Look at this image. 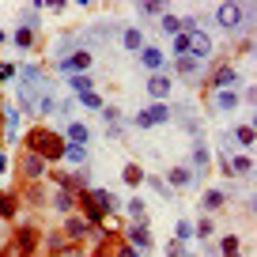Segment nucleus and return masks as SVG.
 <instances>
[{
	"label": "nucleus",
	"instance_id": "nucleus-1",
	"mask_svg": "<svg viewBox=\"0 0 257 257\" xmlns=\"http://www.w3.org/2000/svg\"><path fill=\"white\" fill-rule=\"evenodd\" d=\"M23 144H27L23 152L38 155L46 167H49V163H61V159H64V137H61V133H49L46 125H34L31 133L23 137Z\"/></svg>",
	"mask_w": 257,
	"mask_h": 257
},
{
	"label": "nucleus",
	"instance_id": "nucleus-2",
	"mask_svg": "<svg viewBox=\"0 0 257 257\" xmlns=\"http://www.w3.org/2000/svg\"><path fill=\"white\" fill-rule=\"evenodd\" d=\"M76 204L83 208V219H87L91 227H98L110 212H117V197H113V189H98V185H91V189L76 193Z\"/></svg>",
	"mask_w": 257,
	"mask_h": 257
},
{
	"label": "nucleus",
	"instance_id": "nucleus-3",
	"mask_svg": "<svg viewBox=\"0 0 257 257\" xmlns=\"http://www.w3.org/2000/svg\"><path fill=\"white\" fill-rule=\"evenodd\" d=\"M249 19H253V8H249V4H219V8H216V23L223 27L227 34L246 31Z\"/></svg>",
	"mask_w": 257,
	"mask_h": 257
},
{
	"label": "nucleus",
	"instance_id": "nucleus-4",
	"mask_svg": "<svg viewBox=\"0 0 257 257\" xmlns=\"http://www.w3.org/2000/svg\"><path fill=\"white\" fill-rule=\"evenodd\" d=\"M38 238H42V231H38V227L19 223V231L12 234V249H16L19 257H34V249H38Z\"/></svg>",
	"mask_w": 257,
	"mask_h": 257
},
{
	"label": "nucleus",
	"instance_id": "nucleus-5",
	"mask_svg": "<svg viewBox=\"0 0 257 257\" xmlns=\"http://www.w3.org/2000/svg\"><path fill=\"white\" fill-rule=\"evenodd\" d=\"M170 117H174V113H170V102H155V106H148V110H140L137 117H133V125L137 128H155V125H167Z\"/></svg>",
	"mask_w": 257,
	"mask_h": 257
},
{
	"label": "nucleus",
	"instance_id": "nucleus-6",
	"mask_svg": "<svg viewBox=\"0 0 257 257\" xmlns=\"http://www.w3.org/2000/svg\"><path fill=\"white\" fill-rule=\"evenodd\" d=\"M61 234L68 238V246H83V242L91 238V223L83 216H64V227H61Z\"/></svg>",
	"mask_w": 257,
	"mask_h": 257
},
{
	"label": "nucleus",
	"instance_id": "nucleus-7",
	"mask_svg": "<svg viewBox=\"0 0 257 257\" xmlns=\"http://www.w3.org/2000/svg\"><path fill=\"white\" fill-rule=\"evenodd\" d=\"M125 246H133L137 253H148V249L155 246V242H152V231H148V219H140V223H128V231H125Z\"/></svg>",
	"mask_w": 257,
	"mask_h": 257
},
{
	"label": "nucleus",
	"instance_id": "nucleus-8",
	"mask_svg": "<svg viewBox=\"0 0 257 257\" xmlns=\"http://www.w3.org/2000/svg\"><path fill=\"white\" fill-rule=\"evenodd\" d=\"M16 167H19V174H23L27 182H42V178L49 174V167H46V163L38 159V155H31V152H19Z\"/></svg>",
	"mask_w": 257,
	"mask_h": 257
},
{
	"label": "nucleus",
	"instance_id": "nucleus-9",
	"mask_svg": "<svg viewBox=\"0 0 257 257\" xmlns=\"http://www.w3.org/2000/svg\"><path fill=\"white\" fill-rule=\"evenodd\" d=\"M234 83H238V72H234L231 64H219L208 80V91H234Z\"/></svg>",
	"mask_w": 257,
	"mask_h": 257
},
{
	"label": "nucleus",
	"instance_id": "nucleus-10",
	"mask_svg": "<svg viewBox=\"0 0 257 257\" xmlns=\"http://www.w3.org/2000/svg\"><path fill=\"white\" fill-rule=\"evenodd\" d=\"M91 57H95V53H87V49H76V53H68L61 64H57V68H61V72H68V76L87 72V68H91Z\"/></svg>",
	"mask_w": 257,
	"mask_h": 257
},
{
	"label": "nucleus",
	"instance_id": "nucleus-11",
	"mask_svg": "<svg viewBox=\"0 0 257 257\" xmlns=\"http://www.w3.org/2000/svg\"><path fill=\"white\" fill-rule=\"evenodd\" d=\"M189 57H193V61H201V64L212 57V38L204 31H193L189 34Z\"/></svg>",
	"mask_w": 257,
	"mask_h": 257
},
{
	"label": "nucleus",
	"instance_id": "nucleus-12",
	"mask_svg": "<svg viewBox=\"0 0 257 257\" xmlns=\"http://www.w3.org/2000/svg\"><path fill=\"white\" fill-rule=\"evenodd\" d=\"M38 249L42 253H49V257H57V253H64V249H68V238H64L61 231H46L38 238Z\"/></svg>",
	"mask_w": 257,
	"mask_h": 257
},
{
	"label": "nucleus",
	"instance_id": "nucleus-13",
	"mask_svg": "<svg viewBox=\"0 0 257 257\" xmlns=\"http://www.w3.org/2000/svg\"><path fill=\"white\" fill-rule=\"evenodd\" d=\"M49 208H53L57 216H72V208H76V193H68V189L49 193Z\"/></svg>",
	"mask_w": 257,
	"mask_h": 257
},
{
	"label": "nucleus",
	"instance_id": "nucleus-14",
	"mask_svg": "<svg viewBox=\"0 0 257 257\" xmlns=\"http://www.w3.org/2000/svg\"><path fill=\"white\" fill-rule=\"evenodd\" d=\"M148 95H152L155 102H167V98H170V76L167 72H155L152 80H148Z\"/></svg>",
	"mask_w": 257,
	"mask_h": 257
},
{
	"label": "nucleus",
	"instance_id": "nucleus-15",
	"mask_svg": "<svg viewBox=\"0 0 257 257\" xmlns=\"http://www.w3.org/2000/svg\"><path fill=\"white\" fill-rule=\"evenodd\" d=\"M19 201H27L31 208H42V204H49V193H46V185H42V182H27V189H23Z\"/></svg>",
	"mask_w": 257,
	"mask_h": 257
},
{
	"label": "nucleus",
	"instance_id": "nucleus-16",
	"mask_svg": "<svg viewBox=\"0 0 257 257\" xmlns=\"http://www.w3.org/2000/svg\"><path fill=\"white\" fill-rule=\"evenodd\" d=\"M140 64H144L148 72H163V64H167V57H163V49H155V46H144L140 49Z\"/></svg>",
	"mask_w": 257,
	"mask_h": 257
},
{
	"label": "nucleus",
	"instance_id": "nucleus-17",
	"mask_svg": "<svg viewBox=\"0 0 257 257\" xmlns=\"http://www.w3.org/2000/svg\"><path fill=\"white\" fill-rule=\"evenodd\" d=\"M91 140V128L83 125V121H68V128H64V144H87Z\"/></svg>",
	"mask_w": 257,
	"mask_h": 257
},
{
	"label": "nucleus",
	"instance_id": "nucleus-18",
	"mask_svg": "<svg viewBox=\"0 0 257 257\" xmlns=\"http://www.w3.org/2000/svg\"><path fill=\"white\" fill-rule=\"evenodd\" d=\"M238 102H242V98H238V91H212V106H216L219 113H231Z\"/></svg>",
	"mask_w": 257,
	"mask_h": 257
},
{
	"label": "nucleus",
	"instance_id": "nucleus-19",
	"mask_svg": "<svg viewBox=\"0 0 257 257\" xmlns=\"http://www.w3.org/2000/svg\"><path fill=\"white\" fill-rule=\"evenodd\" d=\"M227 170L238 174V178H249L253 174V159H249V155H227Z\"/></svg>",
	"mask_w": 257,
	"mask_h": 257
},
{
	"label": "nucleus",
	"instance_id": "nucleus-20",
	"mask_svg": "<svg viewBox=\"0 0 257 257\" xmlns=\"http://www.w3.org/2000/svg\"><path fill=\"white\" fill-rule=\"evenodd\" d=\"M68 87H72V95H87V91H95V76L76 72V76H68Z\"/></svg>",
	"mask_w": 257,
	"mask_h": 257
},
{
	"label": "nucleus",
	"instance_id": "nucleus-21",
	"mask_svg": "<svg viewBox=\"0 0 257 257\" xmlns=\"http://www.w3.org/2000/svg\"><path fill=\"white\" fill-rule=\"evenodd\" d=\"M121 46L133 49V53L144 49V31H140V27H125V31H121Z\"/></svg>",
	"mask_w": 257,
	"mask_h": 257
},
{
	"label": "nucleus",
	"instance_id": "nucleus-22",
	"mask_svg": "<svg viewBox=\"0 0 257 257\" xmlns=\"http://www.w3.org/2000/svg\"><path fill=\"white\" fill-rule=\"evenodd\" d=\"M189 185H193L189 167H170V189H189Z\"/></svg>",
	"mask_w": 257,
	"mask_h": 257
},
{
	"label": "nucleus",
	"instance_id": "nucleus-23",
	"mask_svg": "<svg viewBox=\"0 0 257 257\" xmlns=\"http://www.w3.org/2000/svg\"><path fill=\"white\" fill-rule=\"evenodd\" d=\"M174 72L182 76V80H193V76L201 72V61H193V57H178V61H174Z\"/></svg>",
	"mask_w": 257,
	"mask_h": 257
},
{
	"label": "nucleus",
	"instance_id": "nucleus-24",
	"mask_svg": "<svg viewBox=\"0 0 257 257\" xmlns=\"http://www.w3.org/2000/svg\"><path fill=\"white\" fill-rule=\"evenodd\" d=\"M189 163H193L189 170H201V174H208V163H212L208 148H204V144H197V148H193V155H189Z\"/></svg>",
	"mask_w": 257,
	"mask_h": 257
},
{
	"label": "nucleus",
	"instance_id": "nucleus-25",
	"mask_svg": "<svg viewBox=\"0 0 257 257\" xmlns=\"http://www.w3.org/2000/svg\"><path fill=\"white\" fill-rule=\"evenodd\" d=\"M223 204H227V193H223V189H208V193H204V204H201V208H204V212H219Z\"/></svg>",
	"mask_w": 257,
	"mask_h": 257
},
{
	"label": "nucleus",
	"instance_id": "nucleus-26",
	"mask_svg": "<svg viewBox=\"0 0 257 257\" xmlns=\"http://www.w3.org/2000/svg\"><path fill=\"white\" fill-rule=\"evenodd\" d=\"M238 234H223V238H219V257H238Z\"/></svg>",
	"mask_w": 257,
	"mask_h": 257
},
{
	"label": "nucleus",
	"instance_id": "nucleus-27",
	"mask_svg": "<svg viewBox=\"0 0 257 257\" xmlns=\"http://www.w3.org/2000/svg\"><path fill=\"white\" fill-rule=\"evenodd\" d=\"M16 204H19V197L0 193V219H16Z\"/></svg>",
	"mask_w": 257,
	"mask_h": 257
},
{
	"label": "nucleus",
	"instance_id": "nucleus-28",
	"mask_svg": "<svg viewBox=\"0 0 257 257\" xmlns=\"http://www.w3.org/2000/svg\"><path fill=\"white\" fill-rule=\"evenodd\" d=\"M64 159H72L76 167H87V148H80V144H64Z\"/></svg>",
	"mask_w": 257,
	"mask_h": 257
},
{
	"label": "nucleus",
	"instance_id": "nucleus-29",
	"mask_svg": "<svg viewBox=\"0 0 257 257\" xmlns=\"http://www.w3.org/2000/svg\"><path fill=\"white\" fill-rule=\"evenodd\" d=\"M234 140H238V144L242 148H253V125H238V128H234Z\"/></svg>",
	"mask_w": 257,
	"mask_h": 257
},
{
	"label": "nucleus",
	"instance_id": "nucleus-30",
	"mask_svg": "<svg viewBox=\"0 0 257 257\" xmlns=\"http://www.w3.org/2000/svg\"><path fill=\"white\" fill-rule=\"evenodd\" d=\"M159 27H163V31H167V34H174V38H178V34H182V19H178V16H170V12H167V16H163V19H159Z\"/></svg>",
	"mask_w": 257,
	"mask_h": 257
},
{
	"label": "nucleus",
	"instance_id": "nucleus-31",
	"mask_svg": "<svg viewBox=\"0 0 257 257\" xmlns=\"http://www.w3.org/2000/svg\"><path fill=\"white\" fill-rule=\"evenodd\" d=\"M121 178H125L128 185H140V182H144V170H140V163H128V167H125V174H121Z\"/></svg>",
	"mask_w": 257,
	"mask_h": 257
},
{
	"label": "nucleus",
	"instance_id": "nucleus-32",
	"mask_svg": "<svg viewBox=\"0 0 257 257\" xmlns=\"http://www.w3.org/2000/svg\"><path fill=\"white\" fill-rule=\"evenodd\" d=\"M125 208H128V216H133V223H140V219H148V216H144V201H140V197H133V201H125Z\"/></svg>",
	"mask_w": 257,
	"mask_h": 257
},
{
	"label": "nucleus",
	"instance_id": "nucleus-33",
	"mask_svg": "<svg viewBox=\"0 0 257 257\" xmlns=\"http://www.w3.org/2000/svg\"><path fill=\"white\" fill-rule=\"evenodd\" d=\"M174 242H189L193 238V223H189V219H178V227H174Z\"/></svg>",
	"mask_w": 257,
	"mask_h": 257
},
{
	"label": "nucleus",
	"instance_id": "nucleus-34",
	"mask_svg": "<svg viewBox=\"0 0 257 257\" xmlns=\"http://www.w3.org/2000/svg\"><path fill=\"white\" fill-rule=\"evenodd\" d=\"M80 106H87V110H102V95H95V91H87V95H80Z\"/></svg>",
	"mask_w": 257,
	"mask_h": 257
},
{
	"label": "nucleus",
	"instance_id": "nucleus-35",
	"mask_svg": "<svg viewBox=\"0 0 257 257\" xmlns=\"http://www.w3.org/2000/svg\"><path fill=\"white\" fill-rule=\"evenodd\" d=\"M16 46H19V49H31V46H34V31L19 27V31H16Z\"/></svg>",
	"mask_w": 257,
	"mask_h": 257
},
{
	"label": "nucleus",
	"instance_id": "nucleus-36",
	"mask_svg": "<svg viewBox=\"0 0 257 257\" xmlns=\"http://www.w3.org/2000/svg\"><path fill=\"white\" fill-rule=\"evenodd\" d=\"M178 57H189V34H178L174 38V61Z\"/></svg>",
	"mask_w": 257,
	"mask_h": 257
},
{
	"label": "nucleus",
	"instance_id": "nucleus-37",
	"mask_svg": "<svg viewBox=\"0 0 257 257\" xmlns=\"http://www.w3.org/2000/svg\"><path fill=\"white\" fill-rule=\"evenodd\" d=\"M167 257H189V246H185V242H170V246H167Z\"/></svg>",
	"mask_w": 257,
	"mask_h": 257
},
{
	"label": "nucleus",
	"instance_id": "nucleus-38",
	"mask_svg": "<svg viewBox=\"0 0 257 257\" xmlns=\"http://www.w3.org/2000/svg\"><path fill=\"white\" fill-rule=\"evenodd\" d=\"M193 234H201V238H208V234H212V219L204 216L201 223H193Z\"/></svg>",
	"mask_w": 257,
	"mask_h": 257
},
{
	"label": "nucleus",
	"instance_id": "nucleus-39",
	"mask_svg": "<svg viewBox=\"0 0 257 257\" xmlns=\"http://www.w3.org/2000/svg\"><path fill=\"white\" fill-rule=\"evenodd\" d=\"M38 110H42V113H53V110H57V98H53V95H42V98H38Z\"/></svg>",
	"mask_w": 257,
	"mask_h": 257
},
{
	"label": "nucleus",
	"instance_id": "nucleus-40",
	"mask_svg": "<svg viewBox=\"0 0 257 257\" xmlns=\"http://www.w3.org/2000/svg\"><path fill=\"white\" fill-rule=\"evenodd\" d=\"M72 46H76V38H72V34H64V38L57 42V53H61V61H64V53H68Z\"/></svg>",
	"mask_w": 257,
	"mask_h": 257
},
{
	"label": "nucleus",
	"instance_id": "nucleus-41",
	"mask_svg": "<svg viewBox=\"0 0 257 257\" xmlns=\"http://www.w3.org/2000/svg\"><path fill=\"white\" fill-rule=\"evenodd\" d=\"M148 185H152L155 193H163V197H170V185L163 182V178H148Z\"/></svg>",
	"mask_w": 257,
	"mask_h": 257
},
{
	"label": "nucleus",
	"instance_id": "nucleus-42",
	"mask_svg": "<svg viewBox=\"0 0 257 257\" xmlns=\"http://www.w3.org/2000/svg\"><path fill=\"white\" fill-rule=\"evenodd\" d=\"M140 16H163V4H140Z\"/></svg>",
	"mask_w": 257,
	"mask_h": 257
},
{
	"label": "nucleus",
	"instance_id": "nucleus-43",
	"mask_svg": "<svg viewBox=\"0 0 257 257\" xmlns=\"http://www.w3.org/2000/svg\"><path fill=\"white\" fill-rule=\"evenodd\" d=\"M113 257H140V253L133 246H117V249H113Z\"/></svg>",
	"mask_w": 257,
	"mask_h": 257
},
{
	"label": "nucleus",
	"instance_id": "nucleus-44",
	"mask_svg": "<svg viewBox=\"0 0 257 257\" xmlns=\"http://www.w3.org/2000/svg\"><path fill=\"white\" fill-rule=\"evenodd\" d=\"M0 144H4V98H0Z\"/></svg>",
	"mask_w": 257,
	"mask_h": 257
},
{
	"label": "nucleus",
	"instance_id": "nucleus-45",
	"mask_svg": "<svg viewBox=\"0 0 257 257\" xmlns=\"http://www.w3.org/2000/svg\"><path fill=\"white\" fill-rule=\"evenodd\" d=\"M4 170H8V155H0V174H4Z\"/></svg>",
	"mask_w": 257,
	"mask_h": 257
},
{
	"label": "nucleus",
	"instance_id": "nucleus-46",
	"mask_svg": "<svg viewBox=\"0 0 257 257\" xmlns=\"http://www.w3.org/2000/svg\"><path fill=\"white\" fill-rule=\"evenodd\" d=\"M0 42H4V31H0Z\"/></svg>",
	"mask_w": 257,
	"mask_h": 257
}]
</instances>
